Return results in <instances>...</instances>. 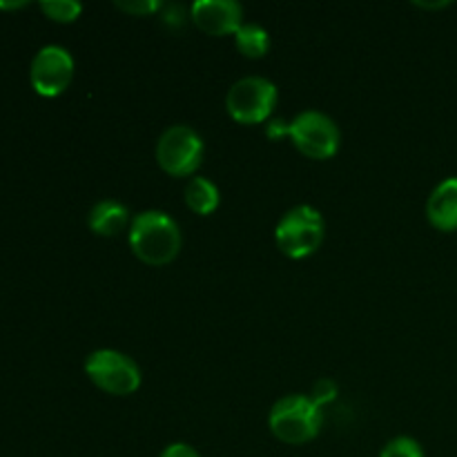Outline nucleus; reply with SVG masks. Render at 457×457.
I'll list each match as a JSON object with an SVG mask.
<instances>
[{
	"instance_id": "nucleus-14",
	"label": "nucleus",
	"mask_w": 457,
	"mask_h": 457,
	"mask_svg": "<svg viewBox=\"0 0 457 457\" xmlns=\"http://www.w3.org/2000/svg\"><path fill=\"white\" fill-rule=\"evenodd\" d=\"M40 9L47 18L56 22H71L80 16L83 12V4L76 3V0H43Z\"/></svg>"
},
{
	"instance_id": "nucleus-17",
	"label": "nucleus",
	"mask_w": 457,
	"mask_h": 457,
	"mask_svg": "<svg viewBox=\"0 0 457 457\" xmlns=\"http://www.w3.org/2000/svg\"><path fill=\"white\" fill-rule=\"evenodd\" d=\"M337 395V386H335L330 379H321V382L315 384V388H312V397L311 400L315 402L317 406H321L324 402H330L333 397Z\"/></svg>"
},
{
	"instance_id": "nucleus-16",
	"label": "nucleus",
	"mask_w": 457,
	"mask_h": 457,
	"mask_svg": "<svg viewBox=\"0 0 457 457\" xmlns=\"http://www.w3.org/2000/svg\"><path fill=\"white\" fill-rule=\"evenodd\" d=\"M116 7L125 13H132V16H150L163 4L159 0H123V3H116Z\"/></svg>"
},
{
	"instance_id": "nucleus-18",
	"label": "nucleus",
	"mask_w": 457,
	"mask_h": 457,
	"mask_svg": "<svg viewBox=\"0 0 457 457\" xmlns=\"http://www.w3.org/2000/svg\"><path fill=\"white\" fill-rule=\"evenodd\" d=\"M159 457H199V453H196L192 446L183 445V442H177V445H170Z\"/></svg>"
},
{
	"instance_id": "nucleus-8",
	"label": "nucleus",
	"mask_w": 457,
	"mask_h": 457,
	"mask_svg": "<svg viewBox=\"0 0 457 457\" xmlns=\"http://www.w3.org/2000/svg\"><path fill=\"white\" fill-rule=\"evenodd\" d=\"M74 76V58L61 45H45L31 61V87L40 96H58L67 89Z\"/></svg>"
},
{
	"instance_id": "nucleus-12",
	"label": "nucleus",
	"mask_w": 457,
	"mask_h": 457,
	"mask_svg": "<svg viewBox=\"0 0 457 457\" xmlns=\"http://www.w3.org/2000/svg\"><path fill=\"white\" fill-rule=\"evenodd\" d=\"M183 195H186L187 208H190L192 212L201 214V217H205V214H212L214 210L219 208L217 186L204 177L190 179Z\"/></svg>"
},
{
	"instance_id": "nucleus-15",
	"label": "nucleus",
	"mask_w": 457,
	"mask_h": 457,
	"mask_svg": "<svg viewBox=\"0 0 457 457\" xmlns=\"http://www.w3.org/2000/svg\"><path fill=\"white\" fill-rule=\"evenodd\" d=\"M379 457H424V451L413 437H395V440L384 446Z\"/></svg>"
},
{
	"instance_id": "nucleus-11",
	"label": "nucleus",
	"mask_w": 457,
	"mask_h": 457,
	"mask_svg": "<svg viewBox=\"0 0 457 457\" xmlns=\"http://www.w3.org/2000/svg\"><path fill=\"white\" fill-rule=\"evenodd\" d=\"M129 221V212L123 204L119 201H98L92 210H89L87 223L92 232L101 237H116Z\"/></svg>"
},
{
	"instance_id": "nucleus-3",
	"label": "nucleus",
	"mask_w": 457,
	"mask_h": 457,
	"mask_svg": "<svg viewBox=\"0 0 457 457\" xmlns=\"http://www.w3.org/2000/svg\"><path fill=\"white\" fill-rule=\"evenodd\" d=\"M324 217L311 205L288 210L275 230L277 245L290 259L311 257L324 241Z\"/></svg>"
},
{
	"instance_id": "nucleus-5",
	"label": "nucleus",
	"mask_w": 457,
	"mask_h": 457,
	"mask_svg": "<svg viewBox=\"0 0 457 457\" xmlns=\"http://www.w3.org/2000/svg\"><path fill=\"white\" fill-rule=\"evenodd\" d=\"M156 161L170 177H190L204 161V141L187 125H172L159 137Z\"/></svg>"
},
{
	"instance_id": "nucleus-9",
	"label": "nucleus",
	"mask_w": 457,
	"mask_h": 457,
	"mask_svg": "<svg viewBox=\"0 0 457 457\" xmlns=\"http://www.w3.org/2000/svg\"><path fill=\"white\" fill-rule=\"evenodd\" d=\"M190 16L195 25L210 36L237 34V29L244 25V9L235 0H196Z\"/></svg>"
},
{
	"instance_id": "nucleus-6",
	"label": "nucleus",
	"mask_w": 457,
	"mask_h": 457,
	"mask_svg": "<svg viewBox=\"0 0 457 457\" xmlns=\"http://www.w3.org/2000/svg\"><path fill=\"white\" fill-rule=\"evenodd\" d=\"M277 105V87L262 76H245L237 80L226 96V110L237 123H263Z\"/></svg>"
},
{
	"instance_id": "nucleus-20",
	"label": "nucleus",
	"mask_w": 457,
	"mask_h": 457,
	"mask_svg": "<svg viewBox=\"0 0 457 457\" xmlns=\"http://www.w3.org/2000/svg\"><path fill=\"white\" fill-rule=\"evenodd\" d=\"M27 3H0V9H18V7H25Z\"/></svg>"
},
{
	"instance_id": "nucleus-4",
	"label": "nucleus",
	"mask_w": 457,
	"mask_h": 457,
	"mask_svg": "<svg viewBox=\"0 0 457 457\" xmlns=\"http://www.w3.org/2000/svg\"><path fill=\"white\" fill-rule=\"evenodd\" d=\"M85 373L94 386L110 395H132L141 386V369L137 361L112 348L94 351L85 361Z\"/></svg>"
},
{
	"instance_id": "nucleus-7",
	"label": "nucleus",
	"mask_w": 457,
	"mask_h": 457,
	"mask_svg": "<svg viewBox=\"0 0 457 457\" xmlns=\"http://www.w3.org/2000/svg\"><path fill=\"white\" fill-rule=\"evenodd\" d=\"M288 137L293 138L295 147L308 159L324 161L337 152L339 147V128L330 116L321 112H303L290 123Z\"/></svg>"
},
{
	"instance_id": "nucleus-2",
	"label": "nucleus",
	"mask_w": 457,
	"mask_h": 457,
	"mask_svg": "<svg viewBox=\"0 0 457 457\" xmlns=\"http://www.w3.org/2000/svg\"><path fill=\"white\" fill-rule=\"evenodd\" d=\"M270 431L284 445H306L320 433V406L303 395H290L277 402L270 411Z\"/></svg>"
},
{
	"instance_id": "nucleus-13",
	"label": "nucleus",
	"mask_w": 457,
	"mask_h": 457,
	"mask_svg": "<svg viewBox=\"0 0 457 457\" xmlns=\"http://www.w3.org/2000/svg\"><path fill=\"white\" fill-rule=\"evenodd\" d=\"M235 45L245 58H262L270 47V36L262 25L254 22H244L235 34Z\"/></svg>"
},
{
	"instance_id": "nucleus-19",
	"label": "nucleus",
	"mask_w": 457,
	"mask_h": 457,
	"mask_svg": "<svg viewBox=\"0 0 457 457\" xmlns=\"http://www.w3.org/2000/svg\"><path fill=\"white\" fill-rule=\"evenodd\" d=\"M288 129H290V123H284V120H272V123L266 128V134L270 138H279L284 137V134H288Z\"/></svg>"
},
{
	"instance_id": "nucleus-1",
	"label": "nucleus",
	"mask_w": 457,
	"mask_h": 457,
	"mask_svg": "<svg viewBox=\"0 0 457 457\" xmlns=\"http://www.w3.org/2000/svg\"><path fill=\"white\" fill-rule=\"evenodd\" d=\"M129 248L147 266H165L181 250V230L165 212L147 210L132 219Z\"/></svg>"
},
{
	"instance_id": "nucleus-10",
	"label": "nucleus",
	"mask_w": 457,
	"mask_h": 457,
	"mask_svg": "<svg viewBox=\"0 0 457 457\" xmlns=\"http://www.w3.org/2000/svg\"><path fill=\"white\" fill-rule=\"evenodd\" d=\"M427 219L442 232L457 230V177H449L436 186L427 201Z\"/></svg>"
}]
</instances>
